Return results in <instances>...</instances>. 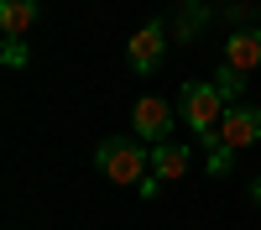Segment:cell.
I'll return each mask as SVG.
<instances>
[{
  "instance_id": "ba28073f",
  "label": "cell",
  "mask_w": 261,
  "mask_h": 230,
  "mask_svg": "<svg viewBox=\"0 0 261 230\" xmlns=\"http://www.w3.org/2000/svg\"><path fill=\"white\" fill-rule=\"evenodd\" d=\"M37 0H0V32L6 37H27L37 27Z\"/></svg>"
},
{
  "instance_id": "8fae6325",
  "label": "cell",
  "mask_w": 261,
  "mask_h": 230,
  "mask_svg": "<svg viewBox=\"0 0 261 230\" xmlns=\"http://www.w3.org/2000/svg\"><path fill=\"white\" fill-rule=\"evenodd\" d=\"M251 194H256V204H261V178H256V188H251Z\"/></svg>"
},
{
  "instance_id": "30bf717a",
  "label": "cell",
  "mask_w": 261,
  "mask_h": 230,
  "mask_svg": "<svg viewBox=\"0 0 261 230\" xmlns=\"http://www.w3.org/2000/svg\"><path fill=\"white\" fill-rule=\"evenodd\" d=\"M214 84H220V94H225L230 105H241V94H246V73H235V68H220V79H214Z\"/></svg>"
},
{
  "instance_id": "6da1fadb",
  "label": "cell",
  "mask_w": 261,
  "mask_h": 230,
  "mask_svg": "<svg viewBox=\"0 0 261 230\" xmlns=\"http://www.w3.org/2000/svg\"><path fill=\"white\" fill-rule=\"evenodd\" d=\"M256 141H261V110L256 105H230L220 131H214V141H209V173H225L230 157L256 146Z\"/></svg>"
},
{
  "instance_id": "52a82bcc",
  "label": "cell",
  "mask_w": 261,
  "mask_h": 230,
  "mask_svg": "<svg viewBox=\"0 0 261 230\" xmlns=\"http://www.w3.org/2000/svg\"><path fill=\"white\" fill-rule=\"evenodd\" d=\"M188 146L183 141H162V146H151V178L157 183H178L183 173H188Z\"/></svg>"
},
{
  "instance_id": "7a4b0ae2",
  "label": "cell",
  "mask_w": 261,
  "mask_h": 230,
  "mask_svg": "<svg viewBox=\"0 0 261 230\" xmlns=\"http://www.w3.org/2000/svg\"><path fill=\"white\" fill-rule=\"evenodd\" d=\"M230 110V99L220 94V84H183V94H178V115L193 136H199L204 146L214 141V131H220V120Z\"/></svg>"
},
{
  "instance_id": "8992f818",
  "label": "cell",
  "mask_w": 261,
  "mask_h": 230,
  "mask_svg": "<svg viewBox=\"0 0 261 230\" xmlns=\"http://www.w3.org/2000/svg\"><path fill=\"white\" fill-rule=\"evenodd\" d=\"M225 68H235V73L261 68V27H235L230 32V42H225Z\"/></svg>"
},
{
  "instance_id": "9c48e42d",
  "label": "cell",
  "mask_w": 261,
  "mask_h": 230,
  "mask_svg": "<svg viewBox=\"0 0 261 230\" xmlns=\"http://www.w3.org/2000/svg\"><path fill=\"white\" fill-rule=\"evenodd\" d=\"M0 63H6V68H27V63H32L27 37H6V47H0Z\"/></svg>"
},
{
  "instance_id": "3957f363",
  "label": "cell",
  "mask_w": 261,
  "mask_h": 230,
  "mask_svg": "<svg viewBox=\"0 0 261 230\" xmlns=\"http://www.w3.org/2000/svg\"><path fill=\"white\" fill-rule=\"evenodd\" d=\"M94 167L110 183H141V173L151 167V146L146 141H125V136H110L94 146Z\"/></svg>"
},
{
  "instance_id": "277c9868",
  "label": "cell",
  "mask_w": 261,
  "mask_h": 230,
  "mask_svg": "<svg viewBox=\"0 0 261 230\" xmlns=\"http://www.w3.org/2000/svg\"><path fill=\"white\" fill-rule=\"evenodd\" d=\"M172 105L167 99H157V94H141L136 105H130V131H136V141H146V146H162V141H172Z\"/></svg>"
},
{
  "instance_id": "5b68a950",
  "label": "cell",
  "mask_w": 261,
  "mask_h": 230,
  "mask_svg": "<svg viewBox=\"0 0 261 230\" xmlns=\"http://www.w3.org/2000/svg\"><path fill=\"white\" fill-rule=\"evenodd\" d=\"M162 53H167V32H162V21H146V27H136V37H130V47H125L130 73H151V68L162 63Z\"/></svg>"
}]
</instances>
